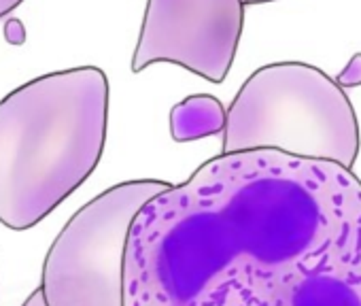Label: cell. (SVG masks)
Returning <instances> with one entry per match:
<instances>
[{
    "label": "cell",
    "instance_id": "6da1fadb",
    "mask_svg": "<svg viewBox=\"0 0 361 306\" xmlns=\"http://www.w3.org/2000/svg\"><path fill=\"white\" fill-rule=\"evenodd\" d=\"M123 306H361V179L274 149L221 153L134 217Z\"/></svg>",
    "mask_w": 361,
    "mask_h": 306
},
{
    "label": "cell",
    "instance_id": "7a4b0ae2",
    "mask_svg": "<svg viewBox=\"0 0 361 306\" xmlns=\"http://www.w3.org/2000/svg\"><path fill=\"white\" fill-rule=\"evenodd\" d=\"M109 79L98 66L37 77L0 100V224L24 232L98 169Z\"/></svg>",
    "mask_w": 361,
    "mask_h": 306
},
{
    "label": "cell",
    "instance_id": "3957f363",
    "mask_svg": "<svg viewBox=\"0 0 361 306\" xmlns=\"http://www.w3.org/2000/svg\"><path fill=\"white\" fill-rule=\"evenodd\" d=\"M359 147V121L344 87L312 64L257 68L226 111L224 153L274 149L353 169Z\"/></svg>",
    "mask_w": 361,
    "mask_h": 306
},
{
    "label": "cell",
    "instance_id": "277c9868",
    "mask_svg": "<svg viewBox=\"0 0 361 306\" xmlns=\"http://www.w3.org/2000/svg\"><path fill=\"white\" fill-rule=\"evenodd\" d=\"M170 188L134 179L81 207L51 243L41 274L45 306H123V255L138 211Z\"/></svg>",
    "mask_w": 361,
    "mask_h": 306
},
{
    "label": "cell",
    "instance_id": "5b68a950",
    "mask_svg": "<svg viewBox=\"0 0 361 306\" xmlns=\"http://www.w3.org/2000/svg\"><path fill=\"white\" fill-rule=\"evenodd\" d=\"M243 28V0H147L132 73L170 62L211 83H224Z\"/></svg>",
    "mask_w": 361,
    "mask_h": 306
},
{
    "label": "cell",
    "instance_id": "8992f818",
    "mask_svg": "<svg viewBox=\"0 0 361 306\" xmlns=\"http://www.w3.org/2000/svg\"><path fill=\"white\" fill-rule=\"evenodd\" d=\"M226 109L219 98L211 94H194L180 100L170 111V134L176 142L200 140L224 134Z\"/></svg>",
    "mask_w": 361,
    "mask_h": 306
},
{
    "label": "cell",
    "instance_id": "52a82bcc",
    "mask_svg": "<svg viewBox=\"0 0 361 306\" xmlns=\"http://www.w3.org/2000/svg\"><path fill=\"white\" fill-rule=\"evenodd\" d=\"M336 83L340 87H359L361 85V51L348 60V64L336 77Z\"/></svg>",
    "mask_w": 361,
    "mask_h": 306
},
{
    "label": "cell",
    "instance_id": "ba28073f",
    "mask_svg": "<svg viewBox=\"0 0 361 306\" xmlns=\"http://www.w3.org/2000/svg\"><path fill=\"white\" fill-rule=\"evenodd\" d=\"M24 0H0V18H7L9 13H13Z\"/></svg>",
    "mask_w": 361,
    "mask_h": 306
},
{
    "label": "cell",
    "instance_id": "9c48e42d",
    "mask_svg": "<svg viewBox=\"0 0 361 306\" xmlns=\"http://www.w3.org/2000/svg\"><path fill=\"white\" fill-rule=\"evenodd\" d=\"M22 306H45V300H43L41 289H35V291L24 300V304H22Z\"/></svg>",
    "mask_w": 361,
    "mask_h": 306
},
{
    "label": "cell",
    "instance_id": "30bf717a",
    "mask_svg": "<svg viewBox=\"0 0 361 306\" xmlns=\"http://www.w3.org/2000/svg\"><path fill=\"white\" fill-rule=\"evenodd\" d=\"M245 5H266V3H276V0H243Z\"/></svg>",
    "mask_w": 361,
    "mask_h": 306
}]
</instances>
